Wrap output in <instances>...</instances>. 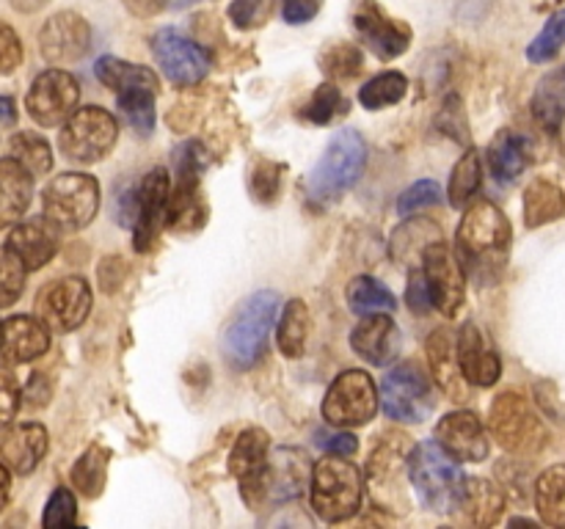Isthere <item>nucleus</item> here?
<instances>
[{
  "instance_id": "nucleus-1",
  "label": "nucleus",
  "mask_w": 565,
  "mask_h": 529,
  "mask_svg": "<svg viewBox=\"0 0 565 529\" xmlns=\"http://www.w3.org/2000/svg\"><path fill=\"white\" fill-rule=\"evenodd\" d=\"M511 248V220L489 198H480L463 213L456 235V253L478 281L500 273Z\"/></svg>"
},
{
  "instance_id": "nucleus-2",
  "label": "nucleus",
  "mask_w": 565,
  "mask_h": 529,
  "mask_svg": "<svg viewBox=\"0 0 565 529\" xmlns=\"http://www.w3.org/2000/svg\"><path fill=\"white\" fill-rule=\"evenodd\" d=\"M279 303L281 301L276 292L259 290L237 306V312L226 323L224 339H221L224 356L232 367L252 369L265 356Z\"/></svg>"
},
{
  "instance_id": "nucleus-3",
  "label": "nucleus",
  "mask_w": 565,
  "mask_h": 529,
  "mask_svg": "<svg viewBox=\"0 0 565 529\" xmlns=\"http://www.w3.org/2000/svg\"><path fill=\"white\" fill-rule=\"evenodd\" d=\"M408 474L419 501L434 512H452L461 505L467 477L456 466V457L439 441H423L408 455Z\"/></svg>"
},
{
  "instance_id": "nucleus-4",
  "label": "nucleus",
  "mask_w": 565,
  "mask_h": 529,
  "mask_svg": "<svg viewBox=\"0 0 565 529\" xmlns=\"http://www.w3.org/2000/svg\"><path fill=\"white\" fill-rule=\"evenodd\" d=\"M367 163V143L356 130H340L331 136L323 158L307 180V193L312 202H340L362 176Z\"/></svg>"
},
{
  "instance_id": "nucleus-5",
  "label": "nucleus",
  "mask_w": 565,
  "mask_h": 529,
  "mask_svg": "<svg viewBox=\"0 0 565 529\" xmlns=\"http://www.w3.org/2000/svg\"><path fill=\"white\" fill-rule=\"evenodd\" d=\"M312 507L323 521H348L362 507V474L345 455H329L315 463Z\"/></svg>"
},
{
  "instance_id": "nucleus-6",
  "label": "nucleus",
  "mask_w": 565,
  "mask_h": 529,
  "mask_svg": "<svg viewBox=\"0 0 565 529\" xmlns=\"http://www.w3.org/2000/svg\"><path fill=\"white\" fill-rule=\"evenodd\" d=\"M491 435L502 450L513 452V455H535L546 446L550 433H546L544 422L539 413L533 411L530 400L519 391H502L494 397L489 413Z\"/></svg>"
},
{
  "instance_id": "nucleus-7",
  "label": "nucleus",
  "mask_w": 565,
  "mask_h": 529,
  "mask_svg": "<svg viewBox=\"0 0 565 529\" xmlns=\"http://www.w3.org/2000/svg\"><path fill=\"white\" fill-rule=\"evenodd\" d=\"M44 215L58 226L61 231H81L94 220L99 209V185L94 176L61 174L44 187L42 193Z\"/></svg>"
},
{
  "instance_id": "nucleus-8",
  "label": "nucleus",
  "mask_w": 565,
  "mask_h": 529,
  "mask_svg": "<svg viewBox=\"0 0 565 529\" xmlns=\"http://www.w3.org/2000/svg\"><path fill=\"white\" fill-rule=\"evenodd\" d=\"M119 138V125L105 108L88 105V108L75 110L64 121V130L58 136V149L66 160L81 165L99 163L105 154L114 149Z\"/></svg>"
},
{
  "instance_id": "nucleus-9",
  "label": "nucleus",
  "mask_w": 565,
  "mask_h": 529,
  "mask_svg": "<svg viewBox=\"0 0 565 529\" xmlns=\"http://www.w3.org/2000/svg\"><path fill=\"white\" fill-rule=\"evenodd\" d=\"M381 402H384L386 417L395 422L419 424L434 413L436 391L430 386L428 375L419 369V364L403 361L384 378L381 386Z\"/></svg>"
},
{
  "instance_id": "nucleus-10",
  "label": "nucleus",
  "mask_w": 565,
  "mask_h": 529,
  "mask_svg": "<svg viewBox=\"0 0 565 529\" xmlns=\"http://www.w3.org/2000/svg\"><path fill=\"white\" fill-rule=\"evenodd\" d=\"M379 400V389L364 369H345L326 391L323 417L340 430L362 428L375 417Z\"/></svg>"
},
{
  "instance_id": "nucleus-11",
  "label": "nucleus",
  "mask_w": 565,
  "mask_h": 529,
  "mask_svg": "<svg viewBox=\"0 0 565 529\" xmlns=\"http://www.w3.org/2000/svg\"><path fill=\"white\" fill-rule=\"evenodd\" d=\"M92 309V287L81 276H64L42 287L36 295V314L50 331H75Z\"/></svg>"
},
{
  "instance_id": "nucleus-12",
  "label": "nucleus",
  "mask_w": 565,
  "mask_h": 529,
  "mask_svg": "<svg viewBox=\"0 0 565 529\" xmlns=\"http://www.w3.org/2000/svg\"><path fill=\"white\" fill-rule=\"evenodd\" d=\"M309 485V457L303 450H274L268 455V466H265L263 479H259L257 496L248 507L259 510L263 505H279V501H290L301 496Z\"/></svg>"
},
{
  "instance_id": "nucleus-13",
  "label": "nucleus",
  "mask_w": 565,
  "mask_h": 529,
  "mask_svg": "<svg viewBox=\"0 0 565 529\" xmlns=\"http://www.w3.org/2000/svg\"><path fill=\"white\" fill-rule=\"evenodd\" d=\"M423 273L428 281L430 301L445 317H456L467 295V276L463 264L441 240L430 242L423 253Z\"/></svg>"
},
{
  "instance_id": "nucleus-14",
  "label": "nucleus",
  "mask_w": 565,
  "mask_h": 529,
  "mask_svg": "<svg viewBox=\"0 0 565 529\" xmlns=\"http://www.w3.org/2000/svg\"><path fill=\"white\" fill-rule=\"evenodd\" d=\"M77 99H81V86L75 77L64 69H47L33 80L25 108L36 125L58 127L75 114Z\"/></svg>"
},
{
  "instance_id": "nucleus-15",
  "label": "nucleus",
  "mask_w": 565,
  "mask_h": 529,
  "mask_svg": "<svg viewBox=\"0 0 565 529\" xmlns=\"http://www.w3.org/2000/svg\"><path fill=\"white\" fill-rule=\"evenodd\" d=\"M152 53L160 69L177 86H196L210 72V55L193 39L174 28H163L152 36Z\"/></svg>"
},
{
  "instance_id": "nucleus-16",
  "label": "nucleus",
  "mask_w": 565,
  "mask_h": 529,
  "mask_svg": "<svg viewBox=\"0 0 565 529\" xmlns=\"http://www.w3.org/2000/svg\"><path fill=\"white\" fill-rule=\"evenodd\" d=\"M171 182L169 171L152 169L141 180V185L132 191V237H136V251H149L158 240L160 226L166 224V209H169Z\"/></svg>"
},
{
  "instance_id": "nucleus-17",
  "label": "nucleus",
  "mask_w": 565,
  "mask_h": 529,
  "mask_svg": "<svg viewBox=\"0 0 565 529\" xmlns=\"http://www.w3.org/2000/svg\"><path fill=\"white\" fill-rule=\"evenodd\" d=\"M353 25L364 44H370V50L384 61L403 55L412 44V28L401 20H392L375 0H359L353 11Z\"/></svg>"
},
{
  "instance_id": "nucleus-18",
  "label": "nucleus",
  "mask_w": 565,
  "mask_h": 529,
  "mask_svg": "<svg viewBox=\"0 0 565 529\" xmlns=\"http://www.w3.org/2000/svg\"><path fill=\"white\" fill-rule=\"evenodd\" d=\"M88 44H92V31L75 11H61V14L50 17L39 33V50H42L44 61L55 66L81 61L88 53Z\"/></svg>"
},
{
  "instance_id": "nucleus-19",
  "label": "nucleus",
  "mask_w": 565,
  "mask_h": 529,
  "mask_svg": "<svg viewBox=\"0 0 565 529\" xmlns=\"http://www.w3.org/2000/svg\"><path fill=\"white\" fill-rule=\"evenodd\" d=\"M436 441L450 452L456 461L478 463L489 455V435L483 422L472 411H452L436 424Z\"/></svg>"
},
{
  "instance_id": "nucleus-20",
  "label": "nucleus",
  "mask_w": 565,
  "mask_h": 529,
  "mask_svg": "<svg viewBox=\"0 0 565 529\" xmlns=\"http://www.w3.org/2000/svg\"><path fill=\"white\" fill-rule=\"evenodd\" d=\"M270 455V439L265 430L248 428L246 433L237 435L235 446L230 452V472L235 474L241 483V494L246 505H252L257 496L259 479H263L265 466H268Z\"/></svg>"
},
{
  "instance_id": "nucleus-21",
  "label": "nucleus",
  "mask_w": 565,
  "mask_h": 529,
  "mask_svg": "<svg viewBox=\"0 0 565 529\" xmlns=\"http://www.w3.org/2000/svg\"><path fill=\"white\" fill-rule=\"evenodd\" d=\"M458 361H461L463 378L472 386H494L502 375V364L491 342L475 323H467L456 339Z\"/></svg>"
},
{
  "instance_id": "nucleus-22",
  "label": "nucleus",
  "mask_w": 565,
  "mask_h": 529,
  "mask_svg": "<svg viewBox=\"0 0 565 529\" xmlns=\"http://www.w3.org/2000/svg\"><path fill=\"white\" fill-rule=\"evenodd\" d=\"M58 237L61 229L44 215V218H31L17 224L11 229L6 246L25 262L28 270H39L55 257V251H58Z\"/></svg>"
},
{
  "instance_id": "nucleus-23",
  "label": "nucleus",
  "mask_w": 565,
  "mask_h": 529,
  "mask_svg": "<svg viewBox=\"0 0 565 529\" xmlns=\"http://www.w3.org/2000/svg\"><path fill=\"white\" fill-rule=\"evenodd\" d=\"M50 347V328L39 317L17 314L0 325V356L9 364H25Z\"/></svg>"
},
{
  "instance_id": "nucleus-24",
  "label": "nucleus",
  "mask_w": 565,
  "mask_h": 529,
  "mask_svg": "<svg viewBox=\"0 0 565 529\" xmlns=\"http://www.w3.org/2000/svg\"><path fill=\"white\" fill-rule=\"evenodd\" d=\"M351 347L373 367H386L390 361H395L397 350H401V334H397L395 320L390 314H367L353 328Z\"/></svg>"
},
{
  "instance_id": "nucleus-25",
  "label": "nucleus",
  "mask_w": 565,
  "mask_h": 529,
  "mask_svg": "<svg viewBox=\"0 0 565 529\" xmlns=\"http://www.w3.org/2000/svg\"><path fill=\"white\" fill-rule=\"evenodd\" d=\"M428 361H430V373H434L436 384L439 389L445 391L450 400H467V384L469 380L463 378V369L461 361H458V345H456V336L450 334L447 328L434 331L428 336Z\"/></svg>"
},
{
  "instance_id": "nucleus-26",
  "label": "nucleus",
  "mask_w": 565,
  "mask_h": 529,
  "mask_svg": "<svg viewBox=\"0 0 565 529\" xmlns=\"http://www.w3.org/2000/svg\"><path fill=\"white\" fill-rule=\"evenodd\" d=\"M47 452V430L36 422L14 424L0 435V457L14 474H31Z\"/></svg>"
},
{
  "instance_id": "nucleus-27",
  "label": "nucleus",
  "mask_w": 565,
  "mask_h": 529,
  "mask_svg": "<svg viewBox=\"0 0 565 529\" xmlns=\"http://www.w3.org/2000/svg\"><path fill=\"white\" fill-rule=\"evenodd\" d=\"M33 174L14 158L0 160V229L17 224L31 207Z\"/></svg>"
},
{
  "instance_id": "nucleus-28",
  "label": "nucleus",
  "mask_w": 565,
  "mask_h": 529,
  "mask_svg": "<svg viewBox=\"0 0 565 529\" xmlns=\"http://www.w3.org/2000/svg\"><path fill=\"white\" fill-rule=\"evenodd\" d=\"M94 75L103 86L114 88L116 97L127 91H154L158 94L160 83L158 75L152 69L141 64H127V61L114 58V55H103V58L94 64Z\"/></svg>"
},
{
  "instance_id": "nucleus-29",
  "label": "nucleus",
  "mask_w": 565,
  "mask_h": 529,
  "mask_svg": "<svg viewBox=\"0 0 565 529\" xmlns=\"http://www.w3.org/2000/svg\"><path fill=\"white\" fill-rule=\"evenodd\" d=\"M486 160H489V169L497 182H513L516 176H522L524 169H527V143H524V138H519L516 132L502 130L497 132L494 141L489 143Z\"/></svg>"
},
{
  "instance_id": "nucleus-30",
  "label": "nucleus",
  "mask_w": 565,
  "mask_h": 529,
  "mask_svg": "<svg viewBox=\"0 0 565 529\" xmlns=\"http://www.w3.org/2000/svg\"><path fill=\"white\" fill-rule=\"evenodd\" d=\"M565 218V193L555 182L535 180L524 191V220L530 229Z\"/></svg>"
},
{
  "instance_id": "nucleus-31",
  "label": "nucleus",
  "mask_w": 565,
  "mask_h": 529,
  "mask_svg": "<svg viewBox=\"0 0 565 529\" xmlns=\"http://www.w3.org/2000/svg\"><path fill=\"white\" fill-rule=\"evenodd\" d=\"M458 507H463V512H467L472 523L491 527L500 518L502 507H505V496H502V490L491 479L469 477L467 485H463V496Z\"/></svg>"
},
{
  "instance_id": "nucleus-32",
  "label": "nucleus",
  "mask_w": 565,
  "mask_h": 529,
  "mask_svg": "<svg viewBox=\"0 0 565 529\" xmlns=\"http://www.w3.org/2000/svg\"><path fill=\"white\" fill-rule=\"evenodd\" d=\"M533 116L550 132L561 130L565 119V66H557L555 72L541 77L533 94Z\"/></svg>"
},
{
  "instance_id": "nucleus-33",
  "label": "nucleus",
  "mask_w": 565,
  "mask_h": 529,
  "mask_svg": "<svg viewBox=\"0 0 565 529\" xmlns=\"http://www.w3.org/2000/svg\"><path fill=\"white\" fill-rule=\"evenodd\" d=\"M535 507L541 521L550 527H565V466H552L535 483Z\"/></svg>"
},
{
  "instance_id": "nucleus-34",
  "label": "nucleus",
  "mask_w": 565,
  "mask_h": 529,
  "mask_svg": "<svg viewBox=\"0 0 565 529\" xmlns=\"http://www.w3.org/2000/svg\"><path fill=\"white\" fill-rule=\"evenodd\" d=\"M348 306L353 314H390L397 306L395 295L381 284L373 276H356V279L348 284Z\"/></svg>"
},
{
  "instance_id": "nucleus-35",
  "label": "nucleus",
  "mask_w": 565,
  "mask_h": 529,
  "mask_svg": "<svg viewBox=\"0 0 565 529\" xmlns=\"http://www.w3.org/2000/svg\"><path fill=\"white\" fill-rule=\"evenodd\" d=\"M108 457L110 452L103 444H92L81 457H77L75 468H72V485L81 490L86 499H97L105 488V477H108Z\"/></svg>"
},
{
  "instance_id": "nucleus-36",
  "label": "nucleus",
  "mask_w": 565,
  "mask_h": 529,
  "mask_svg": "<svg viewBox=\"0 0 565 529\" xmlns=\"http://www.w3.org/2000/svg\"><path fill=\"white\" fill-rule=\"evenodd\" d=\"M307 331H309V309L307 303L292 298L285 306V314L279 320V350L287 358L303 356L307 347Z\"/></svg>"
},
{
  "instance_id": "nucleus-37",
  "label": "nucleus",
  "mask_w": 565,
  "mask_h": 529,
  "mask_svg": "<svg viewBox=\"0 0 565 529\" xmlns=\"http://www.w3.org/2000/svg\"><path fill=\"white\" fill-rule=\"evenodd\" d=\"M408 80L403 72H381L373 80H367L359 91V102L367 110H381L390 108V105H397L403 97H406Z\"/></svg>"
},
{
  "instance_id": "nucleus-38",
  "label": "nucleus",
  "mask_w": 565,
  "mask_h": 529,
  "mask_svg": "<svg viewBox=\"0 0 565 529\" xmlns=\"http://www.w3.org/2000/svg\"><path fill=\"white\" fill-rule=\"evenodd\" d=\"M436 240H441L439 226L430 224L428 218L408 220V224H403L401 229L392 235V253H395L397 259H403V262H408L414 253V248H417L419 253H425V248Z\"/></svg>"
},
{
  "instance_id": "nucleus-39",
  "label": "nucleus",
  "mask_w": 565,
  "mask_h": 529,
  "mask_svg": "<svg viewBox=\"0 0 565 529\" xmlns=\"http://www.w3.org/2000/svg\"><path fill=\"white\" fill-rule=\"evenodd\" d=\"M11 158L20 160L33 176H42L53 169V152H50V143L44 141L36 132H17L9 141Z\"/></svg>"
},
{
  "instance_id": "nucleus-40",
  "label": "nucleus",
  "mask_w": 565,
  "mask_h": 529,
  "mask_svg": "<svg viewBox=\"0 0 565 529\" xmlns=\"http://www.w3.org/2000/svg\"><path fill=\"white\" fill-rule=\"evenodd\" d=\"M480 182H483V165H480V154L475 149H469L458 165L452 169L450 176V204L452 207H463L469 198L478 193Z\"/></svg>"
},
{
  "instance_id": "nucleus-41",
  "label": "nucleus",
  "mask_w": 565,
  "mask_h": 529,
  "mask_svg": "<svg viewBox=\"0 0 565 529\" xmlns=\"http://www.w3.org/2000/svg\"><path fill=\"white\" fill-rule=\"evenodd\" d=\"M119 102L121 116L127 119V125L138 132L141 138H147L154 127V91H127L116 97Z\"/></svg>"
},
{
  "instance_id": "nucleus-42",
  "label": "nucleus",
  "mask_w": 565,
  "mask_h": 529,
  "mask_svg": "<svg viewBox=\"0 0 565 529\" xmlns=\"http://www.w3.org/2000/svg\"><path fill=\"white\" fill-rule=\"evenodd\" d=\"M25 270V262L9 246L0 248V309L11 306L22 295Z\"/></svg>"
},
{
  "instance_id": "nucleus-43",
  "label": "nucleus",
  "mask_w": 565,
  "mask_h": 529,
  "mask_svg": "<svg viewBox=\"0 0 565 529\" xmlns=\"http://www.w3.org/2000/svg\"><path fill=\"white\" fill-rule=\"evenodd\" d=\"M565 44V9L550 17V22L544 25V31L533 39V44L527 47V58L533 64H544L552 61Z\"/></svg>"
},
{
  "instance_id": "nucleus-44",
  "label": "nucleus",
  "mask_w": 565,
  "mask_h": 529,
  "mask_svg": "<svg viewBox=\"0 0 565 529\" xmlns=\"http://www.w3.org/2000/svg\"><path fill=\"white\" fill-rule=\"evenodd\" d=\"M345 105L348 102L340 94V88L331 86V83H323V86L312 94L307 108H303V116H307L309 121H315V125H329L337 116L345 114Z\"/></svg>"
},
{
  "instance_id": "nucleus-45",
  "label": "nucleus",
  "mask_w": 565,
  "mask_h": 529,
  "mask_svg": "<svg viewBox=\"0 0 565 529\" xmlns=\"http://www.w3.org/2000/svg\"><path fill=\"white\" fill-rule=\"evenodd\" d=\"M281 174H285V169H281L279 163H274V160H257L252 169V193L257 196V202H274L276 196H279L281 191Z\"/></svg>"
},
{
  "instance_id": "nucleus-46",
  "label": "nucleus",
  "mask_w": 565,
  "mask_h": 529,
  "mask_svg": "<svg viewBox=\"0 0 565 529\" xmlns=\"http://www.w3.org/2000/svg\"><path fill=\"white\" fill-rule=\"evenodd\" d=\"M320 64H323L326 75L331 77H356L362 72L364 61L362 53L356 47H351V44H334L329 53H323Z\"/></svg>"
},
{
  "instance_id": "nucleus-47",
  "label": "nucleus",
  "mask_w": 565,
  "mask_h": 529,
  "mask_svg": "<svg viewBox=\"0 0 565 529\" xmlns=\"http://www.w3.org/2000/svg\"><path fill=\"white\" fill-rule=\"evenodd\" d=\"M274 14V0H232L230 17L237 28L252 31V28L265 25Z\"/></svg>"
},
{
  "instance_id": "nucleus-48",
  "label": "nucleus",
  "mask_w": 565,
  "mask_h": 529,
  "mask_svg": "<svg viewBox=\"0 0 565 529\" xmlns=\"http://www.w3.org/2000/svg\"><path fill=\"white\" fill-rule=\"evenodd\" d=\"M441 202V187L439 182L434 180H419L408 187L406 193L397 202V213L401 215H414L425 207H434V204Z\"/></svg>"
},
{
  "instance_id": "nucleus-49",
  "label": "nucleus",
  "mask_w": 565,
  "mask_h": 529,
  "mask_svg": "<svg viewBox=\"0 0 565 529\" xmlns=\"http://www.w3.org/2000/svg\"><path fill=\"white\" fill-rule=\"evenodd\" d=\"M77 521V505L75 496H72L70 488H55L53 496L47 499V507H44V527H70V523Z\"/></svg>"
},
{
  "instance_id": "nucleus-50",
  "label": "nucleus",
  "mask_w": 565,
  "mask_h": 529,
  "mask_svg": "<svg viewBox=\"0 0 565 529\" xmlns=\"http://www.w3.org/2000/svg\"><path fill=\"white\" fill-rule=\"evenodd\" d=\"M22 61V42L6 22H0V75H11Z\"/></svg>"
},
{
  "instance_id": "nucleus-51",
  "label": "nucleus",
  "mask_w": 565,
  "mask_h": 529,
  "mask_svg": "<svg viewBox=\"0 0 565 529\" xmlns=\"http://www.w3.org/2000/svg\"><path fill=\"white\" fill-rule=\"evenodd\" d=\"M17 408H20V384L9 369H0V428L17 417Z\"/></svg>"
},
{
  "instance_id": "nucleus-52",
  "label": "nucleus",
  "mask_w": 565,
  "mask_h": 529,
  "mask_svg": "<svg viewBox=\"0 0 565 529\" xmlns=\"http://www.w3.org/2000/svg\"><path fill=\"white\" fill-rule=\"evenodd\" d=\"M408 306L414 309V312L425 314L430 306H434V301H430V290H428V281H425V273L423 270H412V276H408Z\"/></svg>"
},
{
  "instance_id": "nucleus-53",
  "label": "nucleus",
  "mask_w": 565,
  "mask_h": 529,
  "mask_svg": "<svg viewBox=\"0 0 565 529\" xmlns=\"http://www.w3.org/2000/svg\"><path fill=\"white\" fill-rule=\"evenodd\" d=\"M320 3L323 0H281V14H285V22H290V25H303V22H309L318 14Z\"/></svg>"
},
{
  "instance_id": "nucleus-54",
  "label": "nucleus",
  "mask_w": 565,
  "mask_h": 529,
  "mask_svg": "<svg viewBox=\"0 0 565 529\" xmlns=\"http://www.w3.org/2000/svg\"><path fill=\"white\" fill-rule=\"evenodd\" d=\"M320 446L323 450H329V455H353V452L359 450V441L353 439L351 433H337V435H329L326 441H320Z\"/></svg>"
},
{
  "instance_id": "nucleus-55",
  "label": "nucleus",
  "mask_w": 565,
  "mask_h": 529,
  "mask_svg": "<svg viewBox=\"0 0 565 529\" xmlns=\"http://www.w3.org/2000/svg\"><path fill=\"white\" fill-rule=\"evenodd\" d=\"M125 6L136 17H154L166 9V0H125Z\"/></svg>"
},
{
  "instance_id": "nucleus-56",
  "label": "nucleus",
  "mask_w": 565,
  "mask_h": 529,
  "mask_svg": "<svg viewBox=\"0 0 565 529\" xmlns=\"http://www.w3.org/2000/svg\"><path fill=\"white\" fill-rule=\"evenodd\" d=\"M9 490H11L9 466H3V463H0V510H3L6 501H9Z\"/></svg>"
},
{
  "instance_id": "nucleus-57",
  "label": "nucleus",
  "mask_w": 565,
  "mask_h": 529,
  "mask_svg": "<svg viewBox=\"0 0 565 529\" xmlns=\"http://www.w3.org/2000/svg\"><path fill=\"white\" fill-rule=\"evenodd\" d=\"M14 102L9 97H0V125H14Z\"/></svg>"
},
{
  "instance_id": "nucleus-58",
  "label": "nucleus",
  "mask_w": 565,
  "mask_h": 529,
  "mask_svg": "<svg viewBox=\"0 0 565 529\" xmlns=\"http://www.w3.org/2000/svg\"><path fill=\"white\" fill-rule=\"evenodd\" d=\"M47 3V0H11V6H14L17 11H36V9H42V6Z\"/></svg>"
},
{
  "instance_id": "nucleus-59",
  "label": "nucleus",
  "mask_w": 565,
  "mask_h": 529,
  "mask_svg": "<svg viewBox=\"0 0 565 529\" xmlns=\"http://www.w3.org/2000/svg\"><path fill=\"white\" fill-rule=\"evenodd\" d=\"M171 6H174V9H185V6H191V3H196V0H169Z\"/></svg>"
},
{
  "instance_id": "nucleus-60",
  "label": "nucleus",
  "mask_w": 565,
  "mask_h": 529,
  "mask_svg": "<svg viewBox=\"0 0 565 529\" xmlns=\"http://www.w3.org/2000/svg\"><path fill=\"white\" fill-rule=\"evenodd\" d=\"M0 325H3V323H0Z\"/></svg>"
}]
</instances>
